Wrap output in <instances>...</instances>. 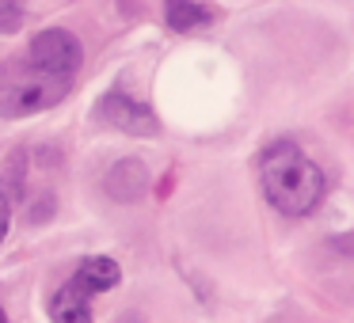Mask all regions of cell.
Returning <instances> with one entry per match:
<instances>
[{
    "label": "cell",
    "instance_id": "cell-10",
    "mask_svg": "<svg viewBox=\"0 0 354 323\" xmlns=\"http://www.w3.org/2000/svg\"><path fill=\"white\" fill-rule=\"evenodd\" d=\"M4 228H8V202L0 198V239H4Z\"/></svg>",
    "mask_w": 354,
    "mask_h": 323
},
{
    "label": "cell",
    "instance_id": "cell-1",
    "mask_svg": "<svg viewBox=\"0 0 354 323\" xmlns=\"http://www.w3.org/2000/svg\"><path fill=\"white\" fill-rule=\"evenodd\" d=\"M263 194L282 213L305 217L324 198V171L293 141H274L263 153Z\"/></svg>",
    "mask_w": 354,
    "mask_h": 323
},
{
    "label": "cell",
    "instance_id": "cell-9",
    "mask_svg": "<svg viewBox=\"0 0 354 323\" xmlns=\"http://www.w3.org/2000/svg\"><path fill=\"white\" fill-rule=\"evenodd\" d=\"M19 19H24V8H19V0H0V35L19 31Z\"/></svg>",
    "mask_w": 354,
    "mask_h": 323
},
{
    "label": "cell",
    "instance_id": "cell-11",
    "mask_svg": "<svg viewBox=\"0 0 354 323\" xmlns=\"http://www.w3.org/2000/svg\"><path fill=\"white\" fill-rule=\"evenodd\" d=\"M122 323H141V320H138V315H126V320H122Z\"/></svg>",
    "mask_w": 354,
    "mask_h": 323
},
{
    "label": "cell",
    "instance_id": "cell-3",
    "mask_svg": "<svg viewBox=\"0 0 354 323\" xmlns=\"http://www.w3.org/2000/svg\"><path fill=\"white\" fill-rule=\"evenodd\" d=\"M80 57H84V50H80L77 35L69 31H42L39 39L31 42V69H42V72H62V77H73V72L80 69Z\"/></svg>",
    "mask_w": 354,
    "mask_h": 323
},
{
    "label": "cell",
    "instance_id": "cell-8",
    "mask_svg": "<svg viewBox=\"0 0 354 323\" xmlns=\"http://www.w3.org/2000/svg\"><path fill=\"white\" fill-rule=\"evenodd\" d=\"M168 19L176 31H187V27L202 23L206 19V12L198 8V4H191V0H168Z\"/></svg>",
    "mask_w": 354,
    "mask_h": 323
},
{
    "label": "cell",
    "instance_id": "cell-5",
    "mask_svg": "<svg viewBox=\"0 0 354 323\" xmlns=\"http://www.w3.org/2000/svg\"><path fill=\"white\" fill-rule=\"evenodd\" d=\"M145 183H149V171L138 160H122L107 171V194L115 202H138L145 194Z\"/></svg>",
    "mask_w": 354,
    "mask_h": 323
},
{
    "label": "cell",
    "instance_id": "cell-7",
    "mask_svg": "<svg viewBox=\"0 0 354 323\" xmlns=\"http://www.w3.org/2000/svg\"><path fill=\"white\" fill-rule=\"evenodd\" d=\"M118 266L111 259H100V255H92V259H84L77 266V274L69 277V282H77L80 289L88 293V297H92V293H103V289H115L118 285Z\"/></svg>",
    "mask_w": 354,
    "mask_h": 323
},
{
    "label": "cell",
    "instance_id": "cell-2",
    "mask_svg": "<svg viewBox=\"0 0 354 323\" xmlns=\"http://www.w3.org/2000/svg\"><path fill=\"white\" fill-rule=\"evenodd\" d=\"M73 77L62 72H42L31 65L19 69H4L0 72V115L4 118H24V115H39V110L54 107L65 99Z\"/></svg>",
    "mask_w": 354,
    "mask_h": 323
},
{
    "label": "cell",
    "instance_id": "cell-12",
    "mask_svg": "<svg viewBox=\"0 0 354 323\" xmlns=\"http://www.w3.org/2000/svg\"><path fill=\"white\" fill-rule=\"evenodd\" d=\"M0 323H4V312H0Z\"/></svg>",
    "mask_w": 354,
    "mask_h": 323
},
{
    "label": "cell",
    "instance_id": "cell-6",
    "mask_svg": "<svg viewBox=\"0 0 354 323\" xmlns=\"http://www.w3.org/2000/svg\"><path fill=\"white\" fill-rule=\"evenodd\" d=\"M88 293L80 289L77 282L62 285L50 300V320L54 323H92V304H88Z\"/></svg>",
    "mask_w": 354,
    "mask_h": 323
},
{
    "label": "cell",
    "instance_id": "cell-4",
    "mask_svg": "<svg viewBox=\"0 0 354 323\" xmlns=\"http://www.w3.org/2000/svg\"><path fill=\"white\" fill-rule=\"evenodd\" d=\"M100 118L107 126H115V130L122 133H133V137H153L160 126H156V118L149 115L141 103L126 99V95H107V99H100Z\"/></svg>",
    "mask_w": 354,
    "mask_h": 323
}]
</instances>
